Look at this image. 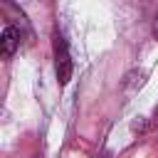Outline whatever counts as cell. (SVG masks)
Wrapping results in <instances>:
<instances>
[{
	"mask_svg": "<svg viewBox=\"0 0 158 158\" xmlns=\"http://www.w3.org/2000/svg\"><path fill=\"white\" fill-rule=\"evenodd\" d=\"M52 49H54V72H57V81L64 86L69 79H72V57H69V49H67V40L54 32L52 37Z\"/></svg>",
	"mask_w": 158,
	"mask_h": 158,
	"instance_id": "cell-1",
	"label": "cell"
},
{
	"mask_svg": "<svg viewBox=\"0 0 158 158\" xmlns=\"http://www.w3.org/2000/svg\"><path fill=\"white\" fill-rule=\"evenodd\" d=\"M17 47H20V30H17L15 25H7V27L2 30V35H0V54L7 59V57L15 54Z\"/></svg>",
	"mask_w": 158,
	"mask_h": 158,
	"instance_id": "cell-2",
	"label": "cell"
},
{
	"mask_svg": "<svg viewBox=\"0 0 158 158\" xmlns=\"http://www.w3.org/2000/svg\"><path fill=\"white\" fill-rule=\"evenodd\" d=\"M151 32H153V37L158 40V15L153 17V27H151Z\"/></svg>",
	"mask_w": 158,
	"mask_h": 158,
	"instance_id": "cell-3",
	"label": "cell"
},
{
	"mask_svg": "<svg viewBox=\"0 0 158 158\" xmlns=\"http://www.w3.org/2000/svg\"><path fill=\"white\" fill-rule=\"evenodd\" d=\"M153 123L158 126V104H156V109H153Z\"/></svg>",
	"mask_w": 158,
	"mask_h": 158,
	"instance_id": "cell-4",
	"label": "cell"
},
{
	"mask_svg": "<svg viewBox=\"0 0 158 158\" xmlns=\"http://www.w3.org/2000/svg\"><path fill=\"white\" fill-rule=\"evenodd\" d=\"M96 158H111V156H109V153H101V156H96Z\"/></svg>",
	"mask_w": 158,
	"mask_h": 158,
	"instance_id": "cell-5",
	"label": "cell"
}]
</instances>
